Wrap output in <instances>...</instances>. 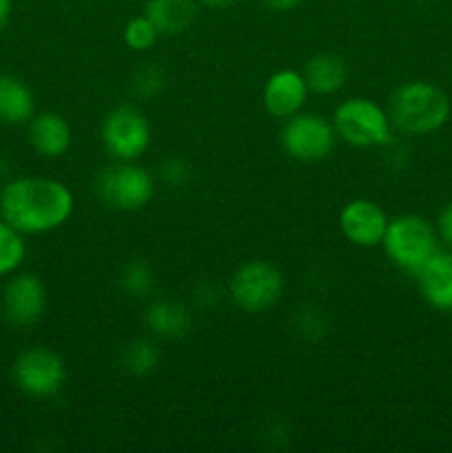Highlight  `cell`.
Instances as JSON below:
<instances>
[{"mask_svg":"<svg viewBox=\"0 0 452 453\" xmlns=\"http://www.w3.org/2000/svg\"><path fill=\"white\" fill-rule=\"evenodd\" d=\"M75 211L69 186L53 177H18L0 193V215L22 234L62 228Z\"/></svg>","mask_w":452,"mask_h":453,"instance_id":"1","label":"cell"},{"mask_svg":"<svg viewBox=\"0 0 452 453\" xmlns=\"http://www.w3.org/2000/svg\"><path fill=\"white\" fill-rule=\"evenodd\" d=\"M390 122L408 135H428L439 131L450 118V100L433 82L412 80L393 93L388 104Z\"/></svg>","mask_w":452,"mask_h":453,"instance_id":"2","label":"cell"},{"mask_svg":"<svg viewBox=\"0 0 452 453\" xmlns=\"http://www.w3.org/2000/svg\"><path fill=\"white\" fill-rule=\"evenodd\" d=\"M93 188L111 211L137 212L153 202L155 177L137 162H113L97 171Z\"/></svg>","mask_w":452,"mask_h":453,"instance_id":"3","label":"cell"},{"mask_svg":"<svg viewBox=\"0 0 452 453\" xmlns=\"http://www.w3.org/2000/svg\"><path fill=\"white\" fill-rule=\"evenodd\" d=\"M337 137L355 149H377L390 142L393 122L388 111L368 97H348L332 115Z\"/></svg>","mask_w":452,"mask_h":453,"instance_id":"4","label":"cell"},{"mask_svg":"<svg viewBox=\"0 0 452 453\" xmlns=\"http://www.w3.org/2000/svg\"><path fill=\"white\" fill-rule=\"evenodd\" d=\"M381 246L399 270L417 274L437 252V237L424 217L399 215L388 221Z\"/></svg>","mask_w":452,"mask_h":453,"instance_id":"5","label":"cell"},{"mask_svg":"<svg viewBox=\"0 0 452 453\" xmlns=\"http://www.w3.org/2000/svg\"><path fill=\"white\" fill-rule=\"evenodd\" d=\"M230 301L242 312L260 314L275 308L284 295V274L269 261H248L239 265L229 283Z\"/></svg>","mask_w":452,"mask_h":453,"instance_id":"6","label":"cell"},{"mask_svg":"<svg viewBox=\"0 0 452 453\" xmlns=\"http://www.w3.org/2000/svg\"><path fill=\"white\" fill-rule=\"evenodd\" d=\"M100 140L115 162H137L151 144V124L133 104H120L106 113Z\"/></svg>","mask_w":452,"mask_h":453,"instance_id":"7","label":"cell"},{"mask_svg":"<svg viewBox=\"0 0 452 453\" xmlns=\"http://www.w3.org/2000/svg\"><path fill=\"white\" fill-rule=\"evenodd\" d=\"M337 131L331 119L317 113H295L282 128V149L297 162H322L331 157L337 146Z\"/></svg>","mask_w":452,"mask_h":453,"instance_id":"8","label":"cell"},{"mask_svg":"<svg viewBox=\"0 0 452 453\" xmlns=\"http://www.w3.org/2000/svg\"><path fill=\"white\" fill-rule=\"evenodd\" d=\"M13 380L18 389L31 398H51L65 388L66 365L60 354L35 345L25 349L13 361Z\"/></svg>","mask_w":452,"mask_h":453,"instance_id":"9","label":"cell"},{"mask_svg":"<svg viewBox=\"0 0 452 453\" xmlns=\"http://www.w3.org/2000/svg\"><path fill=\"white\" fill-rule=\"evenodd\" d=\"M47 310V288L35 274H16L3 290V312L12 326L29 327L43 319Z\"/></svg>","mask_w":452,"mask_h":453,"instance_id":"10","label":"cell"},{"mask_svg":"<svg viewBox=\"0 0 452 453\" xmlns=\"http://www.w3.org/2000/svg\"><path fill=\"white\" fill-rule=\"evenodd\" d=\"M388 221L384 208L372 199H353L339 212L341 234L359 248L381 246Z\"/></svg>","mask_w":452,"mask_h":453,"instance_id":"11","label":"cell"},{"mask_svg":"<svg viewBox=\"0 0 452 453\" xmlns=\"http://www.w3.org/2000/svg\"><path fill=\"white\" fill-rule=\"evenodd\" d=\"M308 93V84H306L301 71L279 69L266 80L264 91H261V104L273 118L288 119L304 109Z\"/></svg>","mask_w":452,"mask_h":453,"instance_id":"12","label":"cell"},{"mask_svg":"<svg viewBox=\"0 0 452 453\" xmlns=\"http://www.w3.org/2000/svg\"><path fill=\"white\" fill-rule=\"evenodd\" d=\"M27 140H29L31 149L40 155V157L56 159L66 155L74 142V131L66 118H62L56 111H43L35 113L29 119L27 127Z\"/></svg>","mask_w":452,"mask_h":453,"instance_id":"13","label":"cell"},{"mask_svg":"<svg viewBox=\"0 0 452 453\" xmlns=\"http://www.w3.org/2000/svg\"><path fill=\"white\" fill-rule=\"evenodd\" d=\"M417 277L424 299L433 308L452 312V252H434Z\"/></svg>","mask_w":452,"mask_h":453,"instance_id":"14","label":"cell"},{"mask_svg":"<svg viewBox=\"0 0 452 453\" xmlns=\"http://www.w3.org/2000/svg\"><path fill=\"white\" fill-rule=\"evenodd\" d=\"M304 80L310 93L317 96H332L341 91L348 80V65L337 53H317L304 66Z\"/></svg>","mask_w":452,"mask_h":453,"instance_id":"15","label":"cell"},{"mask_svg":"<svg viewBox=\"0 0 452 453\" xmlns=\"http://www.w3.org/2000/svg\"><path fill=\"white\" fill-rule=\"evenodd\" d=\"M144 16L160 35H177L193 25L198 0H146Z\"/></svg>","mask_w":452,"mask_h":453,"instance_id":"16","label":"cell"},{"mask_svg":"<svg viewBox=\"0 0 452 453\" xmlns=\"http://www.w3.org/2000/svg\"><path fill=\"white\" fill-rule=\"evenodd\" d=\"M35 115L34 93L22 80L0 73V122L9 127L29 124Z\"/></svg>","mask_w":452,"mask_h":453,"instance_id":"17","label":"cell"},{"mask_svg":"<svg viewBox=\"0 0 452 453\" xmlns=\"http://www.w3.org/2000/svg\"><path fill=\"white\" fill-rule=\"evenodd\" d=\"M144 323L160 339H180L191 330V312L180 301L158 299L146 308Z\"/></svg>","mask_w":452,"mask_h":453,"instance_id":"18","label":"cell"},{"mask_svg":"<svg viewBox=\"0 0 452 453\" xmlns=\"http://www.w3.org/2000/svg\"><path fill=\"white\" fill-rule=\"evenodd\" d=\"M160 349L155 341L136 339L122 352V365L133 376H149L158 367Z\"/></svg>","mask_w":452,"mask_h":453,"instance_id":"19","label":"cell"},{"mask_svg":"<svg viewBox=\"0 0 452 453\" xmlns=\"http://www.w3.org/2000/svg\"><path fill=\"white\" fill-rule=\"evenodd\" d=\"M27 255V243L20 230L0 219V277L13 274L22 265Z\"/></svg>","mask_w":452,"mask_h":453,"instance_id":"20","label":"cell"},{"mask_svg":"<svg viewBox=\"0 0 452 453\" xmlns=\"http://www.w3.org/2000/svg\"><path fill=\"white\" fill-rule=\"evenodd\" d=\"M120 286H122V290L127 292L129 296L142 299V296H149L151 292H153L155 274L146 261L133 259L122 268V274H120Z\"/></svg>","mask_w":452,"mask_h":453,"instance_id":"21","label":"cell"},{"mask_svg":"<svg viewBox=\"0 0 452 453\" xmlns=\"http://www.w3.org/2000/svg\"><path fill=\"white\" fill-rule=\"evenodd\" d=\"M122 38H124V44H127L131 51L144 53V51H151V49L155 47L160 34L149 18L136 16V18H131L127 25H124Z\"/></svg>","mask_w":452,"mask_h":453,"instance_id":"22","label":"cell"},{"mask_svg":"<svg viewBox=\"0 0 452 453\" xmlns=\"http://www.w3.org/2000/svg\"><path fill=\"white\" fill-rule=\"evenodd\" d=\"M164 82H167V78H164V71L160 69L158 65L142 66V69H137L136 73H133L131 93L136 97H144V100H149V97L158 96V93L162 91Z\"/></svg>","mask_w":452,"mask_h":453,"instance_id":"23","label":"cell"},{"mask_svg":"<svg viewBox=\"0 0 452 453\" xmlns=\"http://www.w3.org/2000/svg\"><path fill=\"white\" fill-rule=\"evenodd\" d=\"M158 175L164 184L173 186V188H180V186H184L191 180V166L180 157H167L160 164Z\"/></svg>","mask_w":452,"mask_h":453,"instance_id":"24","label":"cell"},{"mask_svg":"<svg viewBox=\"0 0 452 453\" xmlns=\"http://www.w3.org/2000/svg\"><path fill=\"white\" fill-rule=\"evenodd\" d=\"M439 234L452 248V203H448L439 215Z\"/></svg>","mask_w":452,"mask_h":453,"instance_id":"25","label":"cell"},{"mask_svg":"<svg viewBox=\"0 0 452 453\" xmlns=\"http://www.w3.org/2000/svg\"><path fill=\"white\" fill-rule=\"evenodd\" d=\"M264 3V7H269L270 12H291V9H295L297 4L301 3V0H261Z\"/></svg>","mask_w":452,"mask_h":453,"instance_id":"26","label":"cell"},{"mask_svg":"<svg viewBox=\"0 0 452 453\" xmlns=\"http://www.w3.org/2000/svg\"><path fill=\"white\" fill-rule=\"evenodd\" d=\"M9 18H12V0H0V34L9 25Z\"/></svg>","mask_w":452,"mask_h":453,"instance_id":"27","label":"cell"},{"mask_svg":"<svg viewBox=\"0 0 452 453\" xmlns=\"http://www.w3.org/2000/svg\"><path fill=\"white\" fill-rule=\"evenodd\" d=\"M199 3L207 4V7H211V9H226V7H230V4L238 3V0H199Z\"/></svg>","mask_w":452,"mask_h":453,"instance_id":"28","label":"cell"},{"mask_svg":"<svg viewBox=\"0 0 452 453\" xmlns=\"http://www.w3.org/2000/svg\"><path fill=\"white\" fill-rule=\"evenodd\" d=\"M0 193H3V188H0Z\"/></svg>","mask_w":452,"mask_h":453,"instance_id":"29","label":"cell"}]
</instances>
